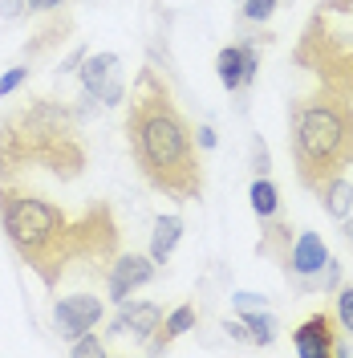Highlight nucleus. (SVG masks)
<instances>
[{
  "label": "nucleus",
  "mask_w": 353,
  "mask_h": 358,
  "mask_svg": "<svg viewBox=\"0 0 353 358\" xmlns=\"http://www.w3.org/2000/svg\"><path fill=\"white\" fill-rule=\"evenodd\" d=\"M0 228L24 268L41 277L45 289H57L73 273H106L118 257L122 232L106 200L66 212L13 179H0Z\"/></svg>",
  "instance_id": "1"
},
{
  "label": "nucleus",
  "mask_w": 353,
  "mask_h": 358,
  "mask_svg": "<svg viewBox=\"0 0 353 358\" xmlns=\"http://www.w3.org/2000/svg\"><path fill=\"white\" fill-rule=\"evenodd\" d=\"M122 131H126V147L138 176L155 192L179 203L203 196V159H199L195 127L179 110L175 94L158 69H138Z\"/></svg>",
  "instance_id": "2"
},
{
  "label": "nucleus",
  "mask_w": 353,
  "mask_h": 358,
  "mask_svg": "<svg viewBox=\"0 0 353 358\" xmlns=\"http://www.w3.org/2000/svg\"><path fill=\"white\" fill-rule=\"evenodd\" d=\"M89 151L77 110L57 98H24L0 114V179L21 171H49L53 179H77Z\"/></svg>",
  "instance_id": "3"
},
{
  "label": "nucleus",
  "mask_w": 353,
  "mask_h": 358,
  "mask_svg": "<svg viewBox=\"0 0 353 358\" xmlns=\"http://www.w3.org/2000/svg\"><path fill=\"white\" fill-rule=\"evenodd\" d=\"M288 155L305 192H321L353 167V98L333 86L301 94L288 106Z\"/></svg>",
  "instance_id": "4"
},
{
  "label": "nucleus",
  "mask_w": 353,
  "mask_h": 358,
  "mask_svg": "<svg viewBox=\"0 0 353 358\" xmlns=\"http://www.w3.org/2000/svg\"><path fill=\"white\" fill-rule=\"evenodd\" d=\"M292 66L313 73L321 86L353 98V0H317L301 37L292 45Z\"/></svg>",
  "instance_id": "5"
},
{
  "label": "nucleus",
  "mask_w": 353,
  "mask_h": 358,
  "mask_svg": "<svg viewBox=\"0 0 353 358\" xmlns=\"http://www.w3.org/2000/svg\"><path fill=\"white\" fill-rule=\"evenodd\" d=\"M151 277H155V261H151V252H147V257H142V252H118V257L110 261V268H106L110 301L126 306L134 289L151 285Z\"/></svg>",
  "instance_id": "6"
},
{
  "label": "nucleus",
  "mask_w": 353,
  "mask_h": 358,
  "mask_svg": "<svg viewBox=\"0 0 353 358\" xmlns=\"http://www.w3.org/2000/svg\"><path fill=\"white\" fill-rule=\"evenodd\" d=\"M102 297H89V293H73V297H57L53 306V322H57V334L61 338H82L86 330H93L102 322Z\"/></svg>",
  "instance_id": "7"
},
{
  "label": "nucleus",
  "mask_w": 353,
  "mask_h": 358,
  "mask_svg": "<svg viewBox=\"0 0 353 358\" xmlns=\"http://www.w3.org/2000/svg\"><path fill=\"white\" fill-rule=\"evenodd\" d=\"M292 346L301 358H333L337 350V317L333 313H313L292 330Z\"/></svg>",
  "instance_id": "8"
},
{
  "label": "nucleus",
  "mask_w": 353,
  "mask_h": 358,
  "mask_svg": "<svg viewBox=\"0 0 353 358\" xmlns=\"http://www.w3.org/2000/svg\"><path fill=\"white\" fill-rule=\"evenodd\" d=\"M216 69H220V82L227 90H240L256 78L260 57H256L252 45H227V49H220V57H216Z\"/></svg>",
  "instance_id": "9"
},
{
  "label": "nucleus",
  "mask_w": 353,
  "mask_h": 358,
  "mask_svg": "<svg viewBox=\"0 0 353 358\" xmlns=\"http://www.w3.org/2000/svg\"><path fill=\"white\" fill-rule=\"evenodd\" d=\"M329 265V252H325V241L317 232H301L292 248H288V261H285V273L288 277H313Z\"/></svg>",
  "instance_id": "10"
},
{
  "label": "nucleus",
  "mask_w": 353,
  "mask_h": 358,
  "mask_svg": "<svg viewBox=\"0 0 353 358\" xmlns=\"http://www.w3.org/2000/svg\"><path fill=\"white\" fill-rule=\"evenodd\" d=\"M158 322H163V306H155V301H138V306H130V301H126V310L114 317L110 334H134V338H147V342H151Z\"/></svg>",
  "instance_id": "11"
},
{
  "label": "nucleus",
  "mask_w": 353,
  "mask_h": 358,
  "mask_svg": "<svg viewBox=\"0 0 353 358\" xmlns=\"http://www.w3.org/2000/svg\"><path fill=\"white\" fill-rule=\"evenodd\" d=\"M73 29V21H69V13H61V8H53L49 13V21L33 33V41H24V57H45L53 45L66 41V33Z\"/></svg>",
  "instance_id": "12"
},
{
  "label": "nucleus",
  "mask_w": 353,
  "mask_h": 358,
  "mask_svg": "<svg viewBox=\"0 0 353 358\" xmlns=\"http://www.w3.org/2000/svg\"><path fill=\"white\" fill-rule=\"evenodd\" d=\"M195 317H199V310L191 306V301H183L179 310H171L163 322L155 326V334H151V350H167L175 338H183L191 326H195Z\"/></svg>",
  "instance_id": "13"
},
{
  "label": "nucleus",
  "mask_w": 353,
  "mask_h": 358,
  "mask_svg": "<svg viewBox=\"0 0 353 358\" xmlns=\"http://www.w3.org/2000/svg\"><path fill=\"white\" fill-rule=\"evenodd\" d=\"M179 236H183V216H158L155 232H151V261H155V265H163V261L175 252Z\"/></svg>",
  "instance_id": "14"
},
{
  "label": "nucleus",
  "mask_w": 353,
  "mask_h": 358,
  "mask_svg": "<svg viewBox=\"0 0 353 358\" xmlns=\"http://www.w3.org/2000/svg\"><path fill=\"white\" fill-rule=\"evenodd\" d=\"M317 200H321V208L329 212L333 220H345L353 212V183L345 176H337V179H329L321 192H317Z\"/></svg>",
  "instance_id": "15"
},
{
  "label": "nucleus",
  "mask_w": 353,
  "mask_h": 358,
  "mask_svg": "<svg viewBox=\"0 0 353 358\" xmlns=\"http://www.w3.org/2000/svg\"><path fill=\"white\" fill-rule=\"evenodd\" d=\"M114 66H118V53H98V57H86V62H82V86H86V98H102L106 78H110Z\"/></svg>",
  "instance_id": "16"
},
{
  "label": "nucleus",
  "mask_w": 353,
  "mask_h": 358,
  "mask_svg": "<svg viewBox=\"0 0 353 358\" xmlns=\"http://www.w3.org/2000/svg\"><path fill=\"white\" fill-rule=\"evenodd\" d=\"M276 208H280V196H276V187L260 176L252 183V212H256L260 220H268V216H276Z\"/></svg>",
  "instance_id": "17"
},
{
  "label": "nucleus",
  "mask_w": 353,
  "mask_h": 358,
  "mask_svg": "<svg viewBox=\"0 0 353 358\" xmlns=\"http://www.w3.org/2000/svg\"><path fill=\"white\" fill-rule=\"evenodd\" d=\"M243 326H248V338H252V342H260V346H268V342L276 338V322H272L268 313L248 310V313H243Z\"/></svg>",
  "instance_id": "18"
},
{
  "label": "nucleus",
  "mask_w": 353,
  "mask_h": 358,
  "mask_svg": "<svg viewBox=\"0 0 353 358\" xmlns=\"http://www.w3.org/2000/svg\"><path fill=\"white\" fill-rule=\"evenodd\" d=\"M337 322L345 334H353V285H341V293H337Z\"/></svg>",
  "instance_id": "19"
},
{
  "label": "nucleus",
  "mask_w": 353,
  "mask_h": 358,
  "mask_svg": "<svg viewBox=\"0 0 353 358\" xmlns=\"http://www.w3.org/2000/svg\"><path fill=\"white\" fill-rule=\"evenodd\" d=\"M276 4H280V0H243V17H248V21H268V17L276 13Z\"/></svg>",
  "instance_id": "20"
},
{
  "label": "nucleus",
  "mask_w": 353,
  "mask_h": 358,
  "mask_svg": "<svg viewBox=\"0 0 353 358\" xmlns=\"http://www.w3.org/2000/svg\"><path fill=\"white\" fill-rule=\"evenodd\" d=\"M73 355H82V358H86V355H106V342H102V338H93L86 330L82 338H73Z\"/></svg>",
  "instance_id": "21"
},
{
  "label": "nucleus",
  "mask_w": 353,
  "mask_h": 358,
  "mask_svg": "<svg viewBox=\"0 0 353 358\" xmlns=\"http://www.w3.org/2000/svg\"><path fill=\"white\" fill-rule=\"evenodd\" d=\"M24 78H29V69L24 66H17V69H8V73H4V78H0V98H4V94H13V90L21 86Z\"/></svg>",
  "instance_id": "22"
},
{
  "label": "nucleus",
  "mask_w": 353,
  "mask_h": 358,
  "mask_svg": "<svg viewBox=\"0 0 353 358\" xmlns=\"http://www.w3.org/2000/svg\"><path fill=\"white\" fill-rule=\"evenodd\" d=\"M21 13H24V0H0V17L4 21H17Z\"/></svg>",
  "instance_id": "23"
},
{
  "label": "nucleus",
  "mask_w": 353,
  "mask_h": 358,
  "mask_svg": "<svg viewBox=\"0 0 353 358\" xmlns=\"http://www.w3.org/2000/svg\"><path fill=\"white\" fill-rule=\"evenodd\" d=\"M66 0H24V8L29 13H53V8H61Z\"/></svg>",
  "instance_id": "24"
},
{
  "label": "nucleus",
  "mask_w": 353,
  "mask_h": 358,
  "mask_svg": "<svg viewBox=\"0 0 353 358\" xmlns=\"http://www.w3.org/2000/svg\"><path fill=\"white\" fill-rule=\"evenodd\" d=\"M236 306H240V310H264V297H256V293H236Z\"/></svg>",
  "instance_id": "25"
},
{
  "label": "nucleus",
  "mask_w": 353,
  "mask_h": 358,
  "mask_svg": "<svg viewBox=\"0 0 353 358\" xmlns=\"http://www.w3.org/2000/svg\"><path fill=\"white\" fill-rule=\"evenodd\" d=\"M256 176H268V147L256 143Z\"/></svg>",
  "instance_id": "26"
},
{
  "label": "nucleus",
  "mask_w": 353,
  "mask_h": 358,
  "mask_svg": "<svg viewBox=\"0 0 353 358\" xmlns=\"http://www.w3.org/2000/svg\"><path fill=\"white\" fill-rule=\"evenodd\" d=\"M199 138H195V143H199V147H216V131H211V127H199Z\"/></svg>",
  "instance_id": "27"
},
{
  "label": "nucleus",
  "mask_w": 353,
  "mask_h": 358,
  "mask_svg": "<svg viewBox=\"0 0 353 358\" xmlns=\"http://www.w3.org/2000/svg\"><path fill=\"white\" fill-rule=\"evenodd\" d=\"M82 62H86V49H77V53H69V57H66V66H61V73H66V69H73V66H82Z\"/></svg>",
  "instance_id": "28"
},
{
  "label": "nucleus",
  "mask_w": 353,
  "mask_h": 358,
  "mask_svg": "<svg viewBox=\"0 0 353 358\" xmlns=\"http://www.w3.org/2000/svg\"><path fill=\"white\" fill-rule=\"evenodd\" d=\"M227 334L243 342V338H248V326H243V322H227Z\"/></svg>",
  "instance_id": "29"
},
{
  "label": "nucleus",
  "mask_w": 353,
  "mask_h": 358,
  "mask_svg": "<svg viewBox=\"0 0 353 358\" xmlns=\"http://www.w3.org/2000/svg\"><path fill=\"white\" fill-rule=\"evenodd\" d=\"M341 224H345V228H341V232H345V241H350V245H353V220H350V216H345V220H341Z\"/></svg>",
  "instance_id": "30"
}]
</instances>
